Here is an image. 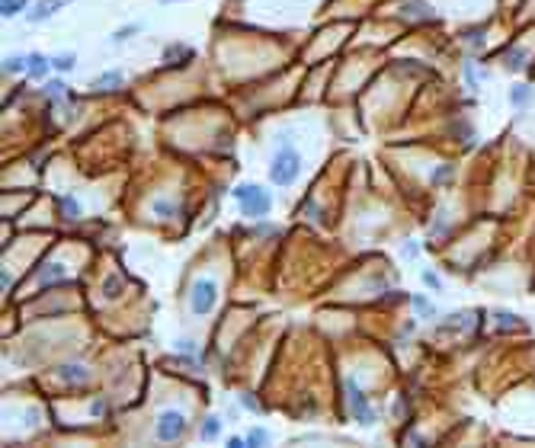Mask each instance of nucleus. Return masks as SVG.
Masks as SVG:
<instances>
[{
	"mask_svg": "<svg viewBox=\"0 0 535 448\" xmlns=\"http://www.w3.org/2000/svg\"><path fill=\"white\" fill-rule=\"evenodd\" d=\"M240 403H244L247 410H257V400H253V397H240Z\"/></svg>",
	"mask_w": 535,
	"mask_h": 448,
	"instance_id": "c85d7f7f",
	"label": "nucleus"
},
{
	"mask_svg": "<svg viewBox=\"0 0 535 448\" xmlns=\"http://www.w3.org/2000/svg\"><path fill=\"white\" fill-rule=\"evenodd\" d=\"M164 4H174V0H164Z\"/></svg>",
	"mask_w": 535,
	"mask_h": 448,
	"instance_id": "c756f323",
	"label": "nucleus"
},
{
	"mask_svg": "<svg viewBox=\"0 0 535 448\" xmlns=\"http://www.w3.org/2000/svg\"><path fill=\"white\" fill-rule=\"evenodd\" d=\"M119 80H122V70H110V74H103L97 80V87L100 90H110V83H119Z\"/></svg>",
	"mask_w": 535,
	"mask_h": 448,
	"instance_id": "f3484780",
	"label": "nucleus"
},
{
	"mask_svg": "<svg viewBox=\"0 0 535 448\" xmlns=\"http://www.w3.org/2000/svg\"><path fill=\"white\" fill-rule=\"evenodd\" d=\"M65 279H68V272H65V266H58V262H48V266L39 272V285H52V282H65Z\"/></svg>",
	"mask_w": 535,
	"mask_h": 448,
	"instance_id": "6e6552de",
	"label": "nucleus"
},
{
	"mask_svg": "<svg viewBox=\"0 0 535 448\" xmlns=\"http://www.w3.org/2000/svg\"><path fill=\"white\" fill-rule=\"evenodd\" d=\"M176 211H180V205H176V202H164V198H157V202H154V215H161V218H174Z\"/></svg>",
	"mask_w": 535,
	"mask_h": 448,
	"instance_id": "dca6fc26",
	"label": "nucleus"
},
{
	"mask_svg": "<svg viewBox=\"0 0 535 448\" xmlns=\"http://www.w3.org/2000/svg\"><path fill=\"white\" fill-rule=\"evenodd\" d=\"M423 282H426L430 288H439V275H436V272H430V269H423Z\"/></svg>",
	"mask_w": 535,
	"mask_h": 448,
	"instance_id": "393cba45",
	"label": "nucleus"
},
{
	"mask_svg": "<svg viewBox=\"0 0 535 448\" xmlns=\"http://www.w3.org/2000/svg\"><path fill=\"white\" fill-rule=\"evenodd\" d=\"M138 26H125V29H119V32H112V42H125V38L132 36V32H135Z\"/></svg>",
	"mask_w": 535,
	"mask_h": 448,
	"instance_id": "b1692460",
	"label": "nucleus"
},
{
	"mask_svg": "<svg viewBox=\"0 0 535 448\" xmlns=\"http://www.w3.org/2000/svg\"><path fill=\"white\" fill-rule=\"evenodd\" d=\"M263 442H266L263 429H253V432H247V445H263Z\"/></svg>",
	"mask_w": 535,
	"mask_h": 448,
	"instance_id": "4be33fe9",
	"label": "nucleus"
},
{
	"mask_svg": "<svg viewBox=\"0 0 535 448\" xmlns=\"http://www.w3.org/2000/svg\"><path fill=\"white\" fill-rule=\"evenodd\" d=\"M532 87H513V93H509V100L516 102V106H526V102H532Z\"/></svg>",
	"mask_w": 535,
	"mask_h": 448,
	"instance_id": "4468645a",
	"label": "nucleus"
},
{
	"mask_svg": "<svg viewBox=\"0 0 535 448\" xmlns=\"http://www.w3.org/2000/svg\"><path fill=\"white\" fill-rule=\"evenodd\" d=\"M58 378L65 384H84L87 378H90V368H87V365H61Z\"/></svg>",
	"mask_w": 535,
	"mask_h": 448,
	"instance_id": "0eeeda50",
	"label": "nucleus"
},
{
	"mask_svg": "<svg viewBox=\"0 0 535 448\" xmlns=\"http://www.w3.org/2000/svg\"><path fill=\"white\" fill-rule=\"evenodd\" d=\"M176 352H183V356H199V346H196L193 339H176Z\"/></svg>",
	"mask_w": 535,
	"mask_h": 448,
	"instance_id": "6ab92c4d",
	"label": "nucleus"
},
{
	"mask_svg": "<svg viewBox=\"0 0 535 448\" xmlns=\"http://www.w3.org/2000/svg\"><path fill=\"white\" fill-rule=\"evenodd\" d=\"M346 407H349V413H353V420L359 422V426H372L375 422V410L369 407L366 390L359 388L356 378H346Z\"/></svg>",
	"mask_w": 535,
	"mask_h": 448,
	"instance_id": "7ed1b4c3",
	"label": "nucleus"
},
{
	"mask_svg": "<svg viewBox=\"0 0 535 448\" xmlns=\"http://www.w3.org/2000/svg\"><path fill=\"white\" fill-rule=\"evenodd\" d=\"M218 432H221V420L218 416H208V420L202 422V439L212 442V439H218Z\"/></svg>",
	"mask_w": 535,
	"mask_h": 448,
	"instance_id": "9b49d317",
	"label": "nucleus"
},
{
	"mask_svg": "<svg viewBox=\"0 0 535 448\" xmlns=\"http://www.w3.org/2000/svg\"><path fill=\"white\" fill-rule=\"evenodd\" d=\"M522 58H526V51L513 48V51H509V68H513V70H519V68H522Z\"/></svg>",
	"mask_w": 535,
	"mask_h": 448,
	"instance_id": "5701e85b",
	"label": "nucleus"
},
{
	"mask_svg": "<svg viewBox=\"0 0 535 448\" xmlns=\"http://www.w3.org/2000/svg\"><path fill=\"white\" fill-rule=\"evenodd\" d=\"M247 445V439H238V435H231V439H228V448H244Z\"/></svg>",
	"mask_w": 535,
	"mask_h": 448,
	"instance_id": "a878e982",
	"label": "nucleus"
},
{
	"mask_svg": "<svg viewBox=\"0 0 535 448\" xmlns=\"http://www.w3.org/2000/svg\"><path fill=\"white\" fill-rule=\"evenodd\" d=\"M298 170H302V157H298L295 147H289V138L279 134V147H276V157L270 164V183L272 186H289L295 183Z\"/></svg>",
	"mask_w": 535,
	"mask_h": 448,
	"instance_id": "f257e3e1",
	"label": "nucleus"
},
{
	"mask_svg": "<svg viewBox=\"0 0 535 448\" xmlns=\"http://www.w3.org/2000/svg\"><path fill=\"white\" fill-rule=\"evenodd\" d=\"M215 301H218V285L212 279H196L193 282V294H189V304H193L196 317H206L212 314Z\"/></svg>",
	"mask_w": 535,
	"mask_h": 448,
	"instance_id": "20e7f679",
	"label": "nucleus"
},
{
	"mask_svg": "<svg viewBox=\"0 0 535 448\" xmlns=\"http://www.w3.org/2000/svg\"><path fill=\"white\" fill-rule=\"evenodd\" d=\"M4 70H7V74H23V70H29V61L20 55H10L7 61H4Z\"/></svg>",
	"mask_w": 535,
	"mask_h": 448,
	"instance_id": "f8f14e48",
	"label": "nucleus"
},
{
	"mask_svg": "<svg viewBox=\"0 0 535 448\" xmlns=\"http://www.w3.org/2000/svg\"><path fill=\"white\" fill-rule=\"evenodd\" d=\"M74 64H78V58H74V55H58V58H52V68L61 70V74L74 70Z\"/></svg>",
	"mask_w": 535,
	"mask_h": 448,
	"instance_id": "2eb2a0df",
	"label": "nucleus"
},
{
	"mask_svg": "<svg viewBox=\"0 0 535 448\" xmlns=\"http://www.w3.org/2000/svg\"><path fill=\"white\" fill-rule=\"evenodd\" d=\"M413 307H417V314H426V317H433V314H436V311H433V304L423 298V294H413Z\"/></svg>",
	"mask_w": 535,
	"mask_h": 448,
	"instance_id": "a211bd4d",
	"label": "nucleus"
},
{
	"mask_svg": "<svg viewBox=\"0 0 535 448\" xmlns=\"http://www.w3.org/2000/svg\"><path fill=\"white\" fill-rule=\"evenodd\" d=\"M183 432H186V416L180 410H164L157 416V439L161 442H176Z\"/></svg>",
	"mask_w": 535,
	"mask_h": 448,
	"instance_id": "39448f33",
	"label": "nucleus"
},
{
	"mask_svg": "<svg viewBox=\"0 0 535 448\" xmlns=\"http://www.w3.org/2000/svg\"><path fill=\"white\" fill-rule=\"evenodd\" d=\"M46 93H48V96H68V83L48 80V83H46Z\"/></svg>",
	"mask_w": 535,
	"mask_h": 448,
	"instance_id": "aec40b11",
	"label": "nucleus"
},
{
	"mask_svg": "<svg viewBox=\"0 0 535 448\" xmlns=\"http://www.w3.org/2000/svg\"><path fill=\"white\" fill-rule=\"evenodd\" d=\"M65 4H71V0H39V4H36L26 16H29V23H42V19L55 16V13H58Z\"/></svg>",
	"mask_w": 535,
	"mask_h": 448,
	"instance_id": "423d86ee",
	"label": "nucleus"
},
{
	"mask_svg": "<svg viewBox=\"0 0 535 448\" xmlns=\"http://www.w3.org/2000/svg\"><path fill=\"white\" fill-rule=\"evenodd\" d=\"M26 61H29V74H33V77H46L48 68H52V61H48L46 55H39V51H36V55H29Z\"/></svg>",
	"mask_w": 535,
	"mask_h": 448,
	"instance_id": "9d476101",
	"label": "nucleus"
},
{
	"mask_svg": "<svg viewBox=\"0 0 535 448\" xmlns=\"http://www.w3.org/2000/svg\"><path fill=\"white\" fill-rule=\"evenodd\" d=\"M449 176H452L449 166H439V170H436V183H439V179H449Z\"/></svg>",
	"mask_w": 535,
	"mask_h": 448,
	"instance_id": "cd10ccee",
	"label": "nucleus"
},
{
	"mask_svg": "<svg viewBox=\"0 0 535 448\" xmlns=\"http://www.w3.org/2000/svg\"><path fill=\"white\" fill-rule=\"evenodd\" d=\"M468 42H471V45H475V48H481V45H484L481 32H471V36H468Z\"/></svg>",
	"mask_w": 535,
	"mask_h": 448,
	"instance_id": "bb28decb",
	"label": "nucleus"
},
{
	"mask_svg": "<svg viewBox=\"0 0 535 448\" xmlns=\"http://www.w3.org/2000/svg\"><path fill=\"white\" fill-rule=\"evenodd\" d=\"M26 4H29V0H4V4H0V13L10 19V16H16V13L26 10Z\"/></svg>",
	"mask_w": 535,
	"mask_h": 448,
	"instance_id": "ddd939ff",
	"label": "nucleus"
},
{
	"mask_svg": "<svg viewBox=\"0 0 535 448\" xmlns=\"http://www.w3.org/2000/svg\"><path fill=\"white\" fill-rule=\"evenodd\" d=\"M119 288H122V282H119L116 279V275H110V279H106V298H116V294H119Z\"/></svg>",
	"mask_w": 535,
	"mask_h": 448,
	"instance_id": "412c9836",
	"label": "nucleus"
},
{
	"mask_svg": "<svg viewBox=\"0 0 535 448\" xmlns=\"http://www.w3.org/2000/svg\"><path fill=\"white\" fill-rule=\"evenodd\" d=\"M234 198H238L240 211H244L247 218H263V215H270V208H272V196L266 189H260L257 183H240L238 189H234Z\"/></svg>",
	"mask_w": 535,
	"mask_h": 448,
	"instance_id": "f03ea898",
	"label": "nucleus"
},
{
	"mask_svg": "<svg viewBox=\"0 0 535 448\" xmlns=\"http://www.w3.org/2000/svg\"><path fill=\"white\" fill-rule=\"evenodd\" d=\"M58 211L68 218V221H78V218H80L78 198H74V196H61V198H58Z\"/></svg>",
	"mask_w": 535,
	"mask_h": 448,
	"instance_id": "1a4fd4ad",
	"label": "nucleus"
}]
</instances>
